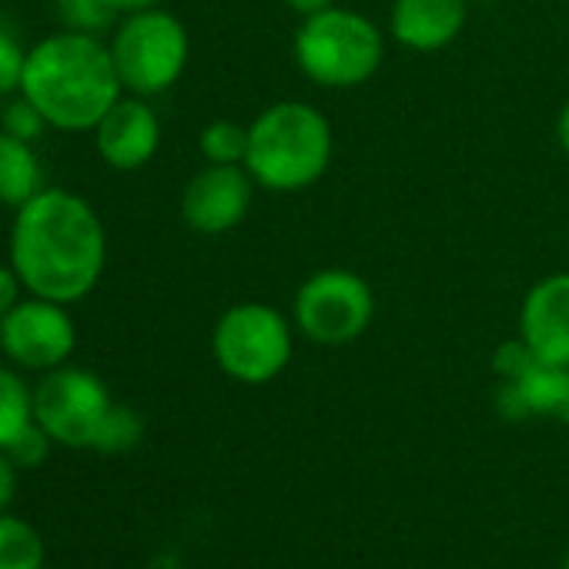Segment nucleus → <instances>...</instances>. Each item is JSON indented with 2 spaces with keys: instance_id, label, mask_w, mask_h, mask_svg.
Returning a JSON list of instances; mask_svg holds the SVG:
<instances>
[{
  "instance_id": "obj_1",
  "label": "nucleus",
  "mask_w": 569,
  "mask_h": 569,
  "mask_svg": "<svg viewBox=\"0 0 569 569\" xmlns=\"http://www.w3.org/2000/svg\"><path fill=\"white\" fill-rule=\"evenodd\" d=\"M11 264L28 296L74 306L108 264V231L94 204L68 188H41L11 224Z\"/></svg>"
},
{
  "instance_id": "obj_2",
  "label": "nucleus",
  "mask_w": 569,
  "mask_h": 569,
  "mask_svg": "<svg viewBox=\"0 0 569 569\" xmlns=\"http://www.w3.org/2000/svg\"><path fill=\"white\" fill-rule=\"evenodd\" d=\"M21 94L58 131H94L98 121L121 101L111 48L98 34L58 31L28 51Z\"/></svg>"
},
{
  "instance_id": "obj_3",
  "label": "nucleus",
  "mask_w": 569,
  "mask_h": 569,
  "mask_svg": "<svg viewBox=\"0 0 569 569\" xmlns=\"http://www.w3.org/2000/svg\"><path fill=\"white\" fill-rule=\"evenodd\" d=\"M332 144V124L316 104L274 101L248 124L244 168L264 191H306L326 178Z\"/></svg>"
},
{
  "instance_id": "obj_4",
  "label": "nucleus",
  "mask_w": 569,
  "mask_h": 569,
  "mask_svg": "<svg viewBox=\"0 0 569 569\" xmlns=\"http://www.w3.org/2000/svg\"><path fill=\"white\" fill-rule=\"evenodd\" d=\"M292 54L312 84L326 91H352L379 74L386 61V34L372 18L332 4L302 18Z\"/></svg>"
},
{
  "instance_id": "obj_5",
  "label": "nucleus",
  "mask_w": 569,
  "mask_h": 569,
  "mask_svg": "<svg viewBox=\"0 0 569 569\" xmlns=\"http://www.w3.org/2000/svg\"><path fill=\"white\" fill-rule=\"evenodd\" d=\"M296 322L264 302H238L214 322L211 356L241 386H268L292 362Z\"/></svg>"
},
{
  "instance_id": "obj_6",
  "label": "nucleus",
  "mask_w": 569,
  "mask_h": 569,
  "mask_svg": "<svg viewBox=\"0 0 569 569\" xmlns=\"http://www.w3.org/2000/svg\"><path fill=\"white\" fill-rule=\"evenodd\" d=\"M108 48L124 91L138 98H158L171 91L191 58L188 28L161 8L128 14L114 28Z\"/></svg>"
},
{
  "instance_id": "obj_7",
  "label": "nucleus",
  "mask_w": 569,
  "mask_h": 569,
  "mask_svg": "<svg viewBox=\"0 0 569 569\" xmlns=\"http://www.w3.org/2000/svg\"><path fill=\"white\" fill-rule=\"evenodd\" d=\"M376 319L372 284L352 268H319L296 292L292 322L316 346H349Z\"/></svg>"
},
{
  "instance_id": "obj_8",
  "label": "nucleus",
  "mask_w": 569,
  "mask_h": 569,
  "mask_svg": "<svg viewBox=\"0 0 569 569\" xmlns=\"http://www.w3.org/2000/svg\"><path fill=\"white\" fill-rule=\"evenodd\" d=\"M114 406L108 386L91 369L58 366L34 386V422L68 449H94L98 429Z\"/></svg>"
},
{
  "instance_id": "obj_9",
  "label": "nucleus",
  "mask_w": 569,
  "mask_h": 569,
  "mask_svg": "<svg viewBox=\"0 0 569 569\" xmlns=\"http://www.w3.org/2000/svg\"><path fill=\"white\" fill-rule=\"evenodd\" d=\"M78 349V329L68 306L28 296L4 319H0V352L18 369L51 372L68 366Z\"/></svg>"
},
{
  "instance_id": "obj_10",
  "label": "nucleus",
  "mask_w": 569,
  "mask_h": 569,
  "mask_svg": "<svg viewBox=\"0 0 569 569\" xmlns=\"http://www.w3.org/2000/svg\"><path fill=\"white\" fill-rule=\"evenodd\" d=\"M254 198V178L244 164H204L181 191V218L198 234L234 231Z\"/></svg>"
},
{
  "instance_id": "obj_11",
  "label": "nucleus",
  "mask_w": 569,
  "mask_h": 569,
  "mask_svg": "<svg viewBox=\"0 0 569 569\" xmlns=\"http://www.w3.org/2000/svg\"><path fill=\"white\" fill-rule=\"evenodd\" d=\"M94 144L104 164L114 171L144 168L161 148V121L148 104V98L121 94V101L98 121Z\"/></svg>"
},
{
  "instance_id": "obj_12",
  "label": "nucleus",
  "mask_w": 569,
  "mask_h": 569,
  "mask_svg": "<svg viewBox=\"0 0 569 569\" xmlns=\"http://www.w3.org/2000/svg\"><path fill=\"white\" fill-rule=\"evenodd\" d=\"M519 339L552 366L569 369V271L539 278L519 309Z\"/></svg>"
},
{
  "instance_id": "obj_13",
  "label": "nucleus",
  "mask_w": 569,
  "mask_h": 569,
  "mask_svg": "<svg viewBox=\"0 0 569 569\" xmlns=\"http://www.w3.org/2000/svg\"><path fill=\"white\" fill-rule=\"evenodd\" d=\"M466 18V0H392L389 34L416 54H436L459 41Z\"/></svg>"
},
{
  "instance_id": "obj_14",
  "label": "nucleus",
  "mask_w": 569,
  "mask_h": 569,
  "mask_svg": "<svg viewBox=\"0 0 569 569\" xmlns=\"http://www.w3.org/2000/svg\"><path fill=\"white\" fill-rule=\"evenodd\" d=\"M41 191V158L31 141L0 131V204L21 208Z\"/></svg>"
},
{
  "instance_id": "obj_15",
  "label": "nucleus",
  "mask_w": 569,
  "mask_h": 569,
  "mask_svg": "<svg viewBox=\"0 0 569 569\" xmlns=\"http://www.w3.org/2000/svg\"><path fill=\"white\" fill-rule=\"evenodd\" d=\"M519 389V396L526 399L529 416H546L556 419L566 392H569V369L566 366H552V362H536L529 372H522L519 379H506Z\"/></svg>"
},
{
  "instance_id": "obj_16",
  "label": "nucleus",
  "mask_w": 569,
  "mask_h": 569,
  "mask_svg": "<svg viewBox=\"0 0 569 569\" xmlns=\"http://www.w3.org/2000/svg\"><path fill=\"white\" fill-rule=\"evenodd\" d=\"M44 536L21 516L0 512V569H44Z\"/></svg>"
},
{
  "instance_id": "obj_17",
  "label": "nucleus",
  "mask_w": 569,
  "mask_h": 569,
  "mask_svg": "<svg viewBox=\"0 0 569 569\" xmlns=\"http://www.w3.org/2000/svg\"><path fill=\"white\" fill-rule=\"evenodd\" d=\"M31 422L34 389L14 369H0V449H8Z\"/></svg>"
},
{
  "instance_id": "obj_18",
  "label": "nucleus",
  "mask_w": 569,
  "mask_h": 569,
  "mask_svg": "<svg viewBox=\"0 0 569 569\" xmlns=\"http://www.w3.org/2000/svg\"><path fill=\"white\" fill-rule=\"evenodd\" d=\"M198 151L208 164H244L248 158V128L238 121H211L198 134Z\"/></svg>"
},
{
  "instance_id": "obj_19",
  "label": "nucleus",
  "mask_w": 569,
  "mask_h": 569,
  "mask_svg": "<svg viewBox=\"0 0 569 569\" xmlns=\"http://www.w3.org/2000/svg\"><path fill=\"white\" fill-rule=\"evenodd\" d=\"M144 439V419L138 409L131 406H111L101 429H98V439H94V449L104 452V456H121V452H131L138 449Z\"/></svg>"
},
{
  "instance_id": "obj_20",
  "label": "nucleus",
  "mask_w": 569,
  "mask_h": 569,
  "mask_svg": "<svg viewBox=\"0 0 569 569\" xmlns=\"http://www.w3.org/2000/svg\"><path fill=\"white\" fill-rule=\"evenodd\" d=\"M58 14L68 31H84V34H101L118 21L108 0H58Z\"/></svg>"
},
{
  "instance_id": "obj_21",
  "label": "nucleus",
  "mask_w": 569,
  "mask_h": 569,
  "mask_svg": "<svg viewBox=\"0 0 569 569\" xmlns=\"http://www.w3.org/2000/svg\"><path fill=\"white\" fill-rule=\"evenodd\" d=\"M44 128H48L44 114H41L24 94H18V98L4 108V118H0V131H8V134H14V138H21V141H31V144L44 134Z\"/></svg>"
},
{
  "instance_id": "obj_22",
  "label": "nucleus",
  "mask_w": 569,
  "mask_h": 569,
  "mask_svg": "<svg viewBox=\"0 0 569 569\" xmlns=\"http://www.w3.org/2000/svg\"><path fill=\"white\" fill-rule=\"evenodd\" d=\"M51 446H54V439L38 422H31L4 452L11 456V462L18 469H38V466H44L51 459Z\"/></svg>"
},
{
  "instance_id": "obj_23",
  "label": "nucleus",
  "mask_w": 569,
  "mask_h": 569,
  "mask_svg": "<svg viewBox=\"0 0 569 569\" xmlns=\"http://www.w3.org/2000/svg\"><path fill=\"white\" fill-rule=\"evenodd\" d=\"M24 61H28L24 44H21L8 28H0V98L21 94Z\"/></svg>"
},
{
  "instance_id": "obj_24",
  "label": "nucleus",
  "mask_w": 569,
  "mask_h": 569,
  "mask_svg": "<svg viewBox=\"0 0 569 569\" xmlns=\"http://www.w3.org/2000/svg\"><path fill=\"white\" fill-rule=\"evenodd\" d=\"M536 362H539V356L516 336V339H509V342H502V346L496 349V356H492V372L499 376V382H506V379H519V376L529 372Z\"/></svg>"
},
{
  "instance_id": "obj_25",
  "label": "nucleus",
  "mask_w": 569,
  "mask_h": 569,
  "mask_svg": "<svg viewBox=\"0 0 569 569\" xmlns=\"http://www.w3.org/2000/svg\"><path fill=\"white\" fill-rule=\"evenodd\" d=\"M24 284L14 271V264H0V319H4L24 296Z\"/></svg>"
},
{
  "instance_id": "obj_26",
  "label": "nucleus",
  "mask_w": 569,
  "mask_h": 569,
  "mask_svg": "<svg viewBox=\"0 0 569 569\" xmlns=\"http://www.w3.org/2000/svg\"><path fill=\"white\" fill-rule=\"evenodd\" d=\"M18 496V466L11 462V456L0 449V512H8L11 502Z\"/></svg>"
},
{
  "instance_id": "obj_27",
  "label": "nucleus",
  "mask_w": 569,
  "mask_h": 569,
  "mask_svg": "<svg viewBox=\"0 0 569 569\" xmlns=\"http://www.w3.org/2000/svg\"><path fill=\"white\" fill-rule=\"evenodd\" d=\"M111 11L118 18H128V14H141V11H151V8H161V0H108Z\"/></svg>"
},
{
  "instance_id": "obj_28",
  "label": "nucleus",
  "mask_w": 569,
  "mask_h": 569,
  "mask_svg": "<svg viewBox=\"0 0 569 569\" xmlns=\"http://www.w3.org/2000/svg\"><path fill=\"white\" fill-rule=\"evenodd\" d=\"M289 4V11H296L299 18H309V14H319L332 4H339V0H284Z\"/></svg>"
},
{
  "instance_id": "obj_29",
  "label": "nucleus",
  "mask_w": 569,
  "mask_h": 569,
  "mask_svg": "<svg viewBox=\"0 0 569 569\" xmlns=\"http://www.w3.org/2000/svg\"><path fill=\"white\" fill-rule=\"evenodd\" d=\"M556 138H559V148L569 154V101L562 104V111L556 118Z\"/></svg>"
},
{
  "instance_id": "obj_30",
  "label": "nucleus",
  "mask_w": 569,
  "mask_h": 569,
  "mask_svg": "<svg viewBox=\"0 0 569 569\" xmlns=\"http://www.w3.org/2000/svg\"><path fill=\"white\" fill-rule=\"evenodd\" d=\"M556 419L569 426V392H566V402H562V409H559V416H556Z\"/></svg>"
},
{
  "instance_id": "obj_31",
  "label": "nucleus",
  "mask_w": 569,
  "mask_h": 569,
  "mask_svg": "<svg viewBox=\"0 0 569 569\" xmlns=\"http://www.w3.org/2000/svg\"><path fill=\"white\" fill-rule=\"evenodd\" d=\"M559 569H569V552L562 556V562H559Z\"/></svg>"
}]
</instances>
